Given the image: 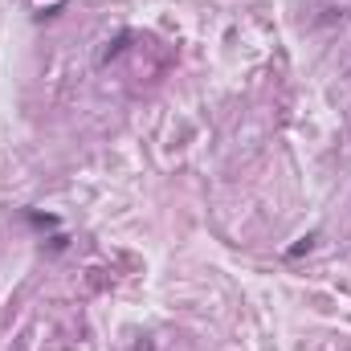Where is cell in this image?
<instances>
[{
	"label": "cell",
	"mask_w": 351,
	"mask_h": 351,
	"mask_svg": "<svg viewBox=\"0 0 351 351\" xmlns=\"http://www.w3.org/2000/svg\"><path fill=\"white\" fill-rule=\"evenodd\" d=\"M33 225H58V217H41V213H29Z\"/></svg>",
	"instance_id": "cell-2"
},
{
	"label": "cell",
	"mask_w": 351,
	"mask_h": 351,
	"mask_svg": "<svg viewBox=\"0 0 351 351\" xmlns=\"http://www.w3.org/2000/svg\"><path fill=\"white\" fill-rule=\"evenodd\" d=\"M311 245H315V237H302V241H298V245H294V250H290V258H298V254H306V250H311Z\"/></svg>",
	"instance_id": "cell-1"
}]
</instances>
